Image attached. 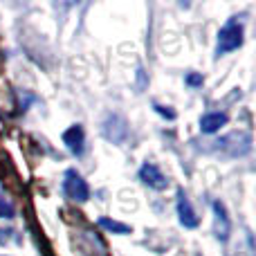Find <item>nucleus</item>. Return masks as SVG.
I'll use <instances>...</instances> for the list:
<instances>
[{
    "mask_svg": "<svg viewBox=\"0 0 256 256\" xmlns=\"http://www.w3.org/2000/svg\"><path fill=\"white\" fill-rule=\"evenodd\" d=\"M243 36H245V27L243 20L238 16L230 18V20L222 25V30L218 32V43H216V54H227V52H234L243 45Z\"/></svg>",
    "mask_w": 256,
    "mask_h": 256,
    "instance_id": "nucleus-1",
    "label": "nucleus"
},
{
    "mask_svg": "<svg viewBox=\"0 0 256 256\" xmlns=\"http://www.w3.org/2000/svg\"><path fill=\"white\" fill-rule=\"evenodd\" d=\"M63 194H66V198L74 200V202H86L90 198V186L74 168H70L63 176Z\"/></svg>",
    "mask_w": 256,
    "mask_h": 256,
    "instance_id": "nucleus-2",
    "label": "nucleus"
},
{
    "mask_svg": "<svg viewBox=\"0 0 256 256\" xmlns=\"http://www.w3.org/2000/svg\"><path fill=\"white\" fill-rule=\"evenodd\" d=\"M216 146V150H220V153L230 155V158H238V155H245L250 150V144H252V140H250L248 132H232V135L222 137V140L214 142Z\"/></svg>",
    "mask_w": 256,
    "mask_h": 256,
    "instance_id": "nucleus-3",
    "label": "nucleus"
},
{
    "mask_svg": "<svg viewBox=\"0 0 256 256\" xmlns=\"http://www.w3.org/2000/svg\"><path fill=\"white\" fill-rule=\"evenodd\" d=\"M212 209H214V234H216V238L220 240V243H225L232 232V220H230V216H227V207L220 200H214Z\"/></svg>",
    "mask_w": 256,
    "mask_h": 256,
    "instance_id": "nucleus-4",
    "label": "nucleus"
},
{
    "mask_svg": "<svg viewBox=\"0 0 256 256\" xmlns=\"http://www.w3.org/2000/svg\"><path fill=\"white\" fill-rule=\"evenodd\" d=\"M140 180L144 182L146 186L155 189V191H164V189L168 186V178L164 176V173L160 171V168L155 166L153 162L142 164V168H140Z\"/></svg>",
    "mask_w": 256,
    "mask_h": 256,
    "instance_id": "nucleus-5",
    "label": "nucleus"
},
{
    "mask_svg": "<svg viewBox=\"0 0 256 256\" xmlns=\"http://www.w3.org/2000/svg\"><path fill=\"white\" fill-rule=\"evenodd\" d=\"M178 216H180V222L186 227V230H196L200 225L198 214L194 212L189 198L184 196V191H178Z\"/></svg>",
    "mask_w": 256,
    "mask_h": 256,
    "instance_id": "nucleus-6",
    "label": "nucleus"
},
{
    "mask_svg": "<svg viewBox=\"0 0 256 256\" xmlns=\"http://www.w3.org/2000/svg\"><path fill=\"white\" fill-rule=\"evenodd\" d=\"M63 144L68 146V150H70L72 155H81L86 148V132L84 128H81L79 124L68 128L66 132H63Z\"/></svg>",
    "mask_w": 256,
    "mask_h": 256,
    "instance_id": "nucleus-7",
    "label": "nucleus"
},
{
    "mask_svg": "<svg viewBox=\"0 0 256 256\" xmlns=\"http://www.w3.org/2000/svg\"><path fill=\"white\" fill-rule=\"evenodd\" d=\"M225 124H227V115H225V112H207V115L200 120V130L212 135V132L220 130Z\"/></svg>",
    "mask_w": 256,
    "mask_h": 256,
    "instance_id": "nucleus-8",
    "label": "nucleus"
},
{
    "mask_svg": "<svg viewBox=\"0 0 256 256\" xmlns=\"http://www.w3.org/2000/svg\"><path fill=\"white\" fill-rule=\"evenodd\" d=\"M99 227H104V230L112 232V234H130V227L124 225V222L120 220H110V218H99Z\"/></svg>",
    "mask_w": 256,
    "mask_h": 256,
    "instance_id": "nucleus-9",
    "label": "nucleus"
},
{
    "mask_svg": "<svg viewBox=\"0 0 256 256\" xmlns=\"http://www.w3.org/2000/svg\"><path fill=\"white\" fill-rule=\"evenodd\" d=\"M16 216V209H14V204L9 202V200L0 198V218H14Z\"/></svg>",
    "mask_w": 256,
    "mask_h": 256,
    "instance_id": "nucleus-10",
    "label": "nucleus"
},
{
    "mask_svg": "<svg viewBox=\"0 0 256 256\" xmlns=\"http://www.w3.org/2000/svg\"><path fill=\"white\" fill-rule=\"evenodd\" d=\"M153 108H155V112H160V115H162V117H166V120H176V110H171V108H168V106H162V104H158V102H155L153 104Z\"/></svg>",
    "mask_w": 256,
    "mask_h": 256,
    "instance_id": "nucleus-11",
    "label": "nucleus"
},
{
    "mask_svg": "<svg viewBox=\"0 0 256 256\" xmlns=\"http://www.w3.org/2000/svg\"><path fill=\"white\" fill-rule=\"evenodd\" d=\"M186 86H191V88H198V86H202V74H194V72H191V74H186Z\"/></svg>",
    "mask_w": 256,
    "mask_h": 256,
    "instance_id": "nucleus-12",
    "label": "nucleus"
}]
</instances>
